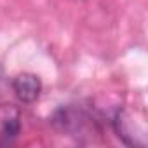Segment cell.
Returning a JSON list of instances; mask_svg holds the SVG:
<instances>
[{
	"instance_id": "6da1fadb",
	"label": "cell",
	"mask_w": 148,
	"mask_h": 148,
	"mask_svg": "<svg viewBox=\"0 0 148 148\" xmlns=\"http://www.w3.org/2000/svg\"><path fill=\"white\" fill-rule=\"evenodd\" d=\"M12 87H14L16 96L23 103H32L38 98L42 84H40V79L37 75H33V73H21V75H18L14 79Z\"/></svg>"
},
{
	"instance_id": "7a4b0ae2",
	"label": "cell",
	"mask_w": 148,
	"mask_h": 148,
	"mask_svg": "<svg viewBox=\"0 0 148 148\" xmlns=\"http://www.w3.org/2000/svg\"><path fill=\"white\" fill-rule=\"evenodd\" d=\"M19 132V122L16 119H9L5 122V127H4V136H16Z\"/></svg>"
}]
</instances>
